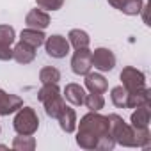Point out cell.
Masks as SVG:
<instances>
[{
	"label": "cell",
	"instance_id": "obj_16",
	"mask_svg": "<svg viewBox=\"0 0 151 151\" xmlns=\"http://www.w3.org/2000/svg\"><path fill=\"white\" fill-rule=\"evenodd\" d=\"M149 119H151L149 105H142V107H137L135 112L132 114L130 124L132 128H149Z\"/></svg>",
	"mask_w": 151,
	"mask_h": 151
},
{
	"label": "cell",
	"instance_id": "obj_11",
	"mask_svg": "<svg viewBox=\"0 0 151 151\" xmlns=\"http://www.w3.org/2000/svg\"><path fill=\"white\" fill-rule=\"evenodd\" d=\"M59 121V126L62 132L66 133H73L75 130H77V114H75V110L68 105H64V109L59 112V116L55 117Z\"/></svg>",
	"mask_w": 151,
	"mask_h": 151
},
{
	"label": "cell",
	"instance_id": "obj_1",
	"mask_svg": "<svg viewBox=\"0 0 151 151\" xmlns=\"http://www.w3.org/2000/svg\"><path fill=\"white\" fill-rule=\"evenodd\" d=\"M77 144L82 149H114L116 140L110 135L109 117L89 110V114H86L78 123Z\"/></svg>",
	"mask_w": 151,
	"mask_h": 151
},
{
	"label": "cell",
	"instance_id": "obj_24",
	"mask_svg": "<svg viewBox=\"0 0 151 151\" xmlns=\"http://www.w3.org/2000/svg\"><path fill=\"white\" fill-rule=\"evenodd\" d=\"M142 7H144V2H142V0H126V4L123 6L121 13H124V14H128V16H135V14L140 13Z\"/></svg>",
	"mask_w": 151,
	"mask_h": 151
},
{
	"label": "cell",
	"instance_id": "obj_22",
	"mask_svg": "<svg viewBox=\"0 0 151 151\" xmlns=\"http://www.w3.org/2000/svg\"><path fill=\"white\" fill-rule=\"evenodd\" d=\"M84 105H86L89 110H93V112H100V110L105 107V98H103V94L91 93V94H86Z\"/></svg>",
	"mask_w": 151,
	"mask_h": 151
},
{
	"label": "cell",
	"instance_id": "obj_19",
	"mask_svg": "<svg viewBox=\"0 0 151 151\" xmlns=\"http://www.w3.org/2000/svg\"><path fill=\"white\" fill-rule=\"evenodd\" d=\"M110 100L117 109H126L128 107V91L123 86H116L110 91Z\"/></svg>",
	"mask_w": 151,
	"mask_h": 151
},
{
	"label": "cell",
	"instance_id": "obj_25",
	"mask_svg": "<svg viewBox=\"0 0 151 151\" xmlns=\"http://www.w3.org/2000/svg\"><path fill=\"white\" fill-rule=\"evenodd\" d=\"M36 4L43 11H59L64 6V0H36Z\"/></svg>",
	"mask_w": 151,
	"mask_h": 151
},
{
	"label": "cell",
	"instance_id": "obj_14",
	"mask_svg": "<svg viewBox=\"0 0 151 151\" xmlns=\"http://www.w3.org/2000/svg\"><path fill=\"white\" fill-rule=\"evenodd\" d=\"M64 98L71 105L80 107V105H84V100H86V89L80 84H68L64 87Z\"/></svg>",
	"mask_w": 151,
	"mask_h": 151
},
{
	"label": "cell",
	"instance_id": "obj_4",
	"mask_svg": "<svg viewBox=\"0 0 151 151\" xmlns=\"http://www.w3.org/2000/svg\"><path fill=\"white\" fill-rule=\"evenodd\" d=\"M13 126L18 135H34L39 128V117L32 107H20L16 110Z\"/></svg>",
	"mask_w": 151,
	"mask_h": 151
},
{
	"label": "cell",
	"instance_id": "obj_12",
	"mask_svg": "<svg viewBox=\"0 0 151 151\" xmlns=\"http://www.w3.org/2000/svg\"><path fill=\"white\" fill-rule=\"evenodd\" d=\"M86 77V87L89 89V93H96V94H103L109 89V82L103 77L101 73H87L84 75Z\"/></svg>",
	"mask_w": 151,
	"mask_h": 151
},
{
	"label": "cell",
	"instance_id": "obj_5",
	"mask_svg": "<svg viewBox=\"0 0 151 151\" xmlns=\"http://www.w3.org/2000/svg\"><path fill=\"white\" fill-rule=\"evenodd\" d=\"M121 82L128 93H135L146 87V75L133 66H126L121 71Z\"/></svg>",
	"mask_w": 151,
	"mask_h": 151
},
{
	"label": "cell",
	"instance_id": "obj_13",
	"mask_svg": "<svg viewBox=\"0 0 151 151\" xmlns=\"http://www.w3.org/2000/svg\"><path fill=\"white\" fill-rule=\"evenodd\" d=\"M13 59L18 62V64H30L34 59H36V48L29 46L27 43L20 41L16 43V46L13 48Z\"/></svg>",
	"mask_w": 151,
	"mask_h": 151
},
{
	"label": "cell",
	"instance_id": "obj_27",
	"mask_svg": "<svg viewBox=\"0 0 151 151\" xmlns=\"http://www.w3.org/2000/svg\"><path fill=\"white\" fill-rule=\"evenodd\" d=\"M109 4L112 6V7H116V9H123V6L126 4V0H109Z\"/></svg>",
	"mask_w": 151,
	"mask_h": 151
},
{
	"label": "cell",
	"instance_id": "obj_3",
	"mask_svg": "<svg viewBox=\"0 0 151 151\" xmlns=\"http://www.w3.org/2000/svg\"><path fill=\"white\" fill-rule=\"evenodd\" d=\"M109 126L110 135L116 140V144H121L124 147H135V130L132 124L124 123V119L117 114H109Z\"/></svg>",
	"mask_w": 151,
	"mask_h": 151
},
{
	"label": "cell",
	"instance_id": "obj_7",
	"mask_svg": "<svg viewBox=\"0 0 151 151\" xmlns=\"http://www.w3.org/2000/svg\"><path fill=\"white\" fill-rule=\"evenodd\" d=\"M93 52L89 48H78L71 57V69L75 75H87L93 68V59H91Z\"/></svg>",
	"mask_w": 151,
	"mask_h": 151
},
{
	"label": "cell",
	"instance_id": "obj_21",
	"mask_svg": "<svg viewBox=\"0 0 151 151\" xmlns=\"http://www.w3.org/2000/svg\"><path fill=\"white\" fill-rule=\"evenodd\" d=\"M39 80L41 84H57L60 80V71L53 66H46L39 71Z\"/></svg>",
	"mask_w": 151,
	"mask_h": 151
},
{
	"label": "cell",
	"instance_id": "obj_20",
	"mask_svg": "<svg viewBox=\"0 0 151 151\" xmlns=\"http://www.w3.org/2000/svg\"><path fill=\"white\" fill-rule=\"evenodd\" d=\"M13 149L16 151H32L36 149V139L32 135H20L13 140Z\"/></svg>",
	"mask_w": 151,
	"mask_h": 151
},
{
	"label": "cell",
	"instance_id": "obj_6",
	"mask_svg": "<svg viewBox=\"0 0 151 151\" xmlns=\"http://www.w3.org/2000/svg\"><path fill=\"white\" fill-rule=\"evenodd\" d=\"M43 45H45L46 53L50 57H53V59H62V57H66L69 53V43L60 34H53V36L46 37Z\"/></svg>",
	"mask_w": 151,
	"mask_h": 151
},
{
	"label": "cell",
	"instance_id": "obj_2",
	"mask_svg": "<svg viewBox=\"0 0 151 151\" xmlns=\"http://www.w3.org/2000/svg\"><path fill=\"white\" fill-rule=\"evenodd\" d=\"M37 100L45 105V112L48 117H57L59 112L64 109L66 101L60 94V89L57 84H43V87L37 91Z\"/></svg>",
	"mask_w": 151,
	"mask_h": 151
},
{
	"label": "cell",
	"instance_id": "obj_18",
	"mask_svg": "<svg viewBox=\"0 0 151 151\" xmlns=\"http://www.w3.org/2000/svg\"><path fill=\"white\" fill-rule=\"evenodd\" d=\"M149 101H151L149 89L144 87L140 91L128 93V107L126 109H137V107H142V105H149Z\"/></svg>",
	"mask_w": 151,
	"mask_h": 151
},
{
	"label": "cell",
	"instance_id": "obj_8",
	"mask_svg": "<svg viewBox=\"0 0 151 151\" xmlns=\"http://www.w3.org/2000/svg\"><path fill=\"white\" fill-rule=\"evenodd\" d=\"M91 59H93V66L98 71H112L116 66V55L109 48H96Z\"/></svg>",
	"mask_w": 151,
	"mask_h": 151
},
{
	"label": "cell",
	"instance_id": "obj_26",
	"mask_svg": "<svg viewBox=\"0 0 151 151\" xmlns=\"http://www.w3.org/2000/svg\"><path fill=\"white\" fill-rule=\"evenodd\" d=\"M13 59V48L7 45H0V60H11Z\"/></svg>",
	"mask_w": 151,
	"mask_h": 151
},
{
	"label": "cell",
	"instance_id": "obj_10",
	"mask_svg": "<svg viewBox=\"0 0 151 151\" xmlns=\"http://www.w3.org/2000/svg\"><path fill=\"white\" fill-rule=\"evenodd\" d=\"M25 23H27V27H30V29L45 30V29L50 25V16H48L46 11L36 7V9H30V11L27 13V16H25Z\"/></svg>",
	"mask_w": 151,
	"mask_h": 151
},
{
	"label": "cell",
	"instance_id": "obj_17",
	"mask_svg": "<svg viewBox=\"0 0 151 151\" xmlns=\"http://www.w3.org/2000/svg\"><path fill=\"white\" fill-rule=\"evenodd\" d=\"M68 43H69V46H73L75 50H78V48H89L91 39H89V34H87L86 30L73 29V30H69V34H68Z\"/></svg>",
	"mask_w": 151,
	"mask_h": 151
},
{
	"label": "cell",
	"instance_id": "obj_15",
	"mask_svg": "<svg viewBox=\"0 0 151 151\" xmlns=\"http://www.w3.org/2000/svg\"><path fill=\"white\" fill-rule=\"evenodd\" d=\"M45 39H46V36H45V32L39 30V29H30V27H27V29H23L22 34H20V41L27 43L29 46H32V48H36V50L45 43Z\"/></svg>",
	"mask_w": 151,
	"mask_h": 151
},
{
	"label": "cell",
	"instance_id": "obj_23",
	"mask_svg": "<svg viewBox=\"0 0 151 151\" xmlns=\"http://www.w3.org/2000/svg\"><path fill=\"white\" fill-rule=\"evenodd\" d=\"M16 39V32L11 25H0V45L11 46Z\"/></svg>",
	"mask_w": 151,
	"mask_h": 151
},
{
	"label": "cell",
	"instance_id": "obj_9",
	"mask_svg": "<svg viewBox=\"0 0 151 151\" xmlns=\"http://www.w3.org/2000/svg\"><path fill=\"white\" fill-rule=\"evenodd\" d=\"M20 107H23V100L20 96L0 89V116H9V114L16 112Z\"/></svg>",
	"mask_w": 151,
	"mask_h": 151
}]
</instances>
